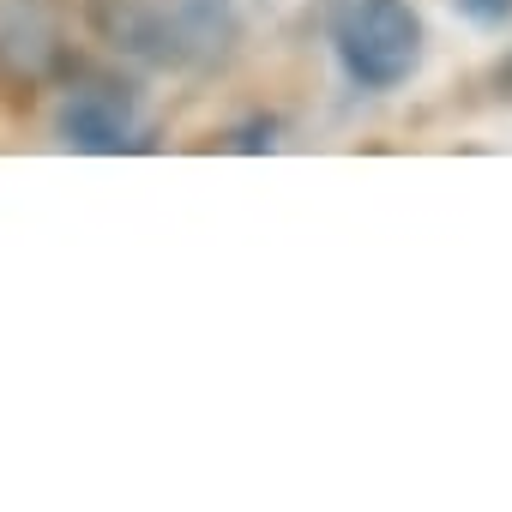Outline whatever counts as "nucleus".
<instances>
[{"label":"nucleus","mask_w":512,"mask_h":512,"mask_svg":"<svg viewBox=\"0 0 512 512\" xmlns=\"http://www.w3.org/2000/svg\"><path fill=\"white\" fill-rule=\"evenodd\" d=\"M115 31L157 67H211L235 49L241 19L229 0H133Z\"/></svg>","instance_id":"2"},{"label":"nucleus","mask_w":512,"mask_h":512,"mask_svg":"<svg viewBox=\"0 0 512 512\" xmlns=\"http://www.w3.org/2000/svg\"><path fill=\"white\" fill-rule=\"evenodd\" d=\"M332 49L350 85L392 91L422 67V19L410 0H338Z\"/></svg>","instance_id":"1"},{"label":"nucleus","mask_w":512,"mask_h":512,"mask_svg":"<svg viewBox=\"0 0 512 512\" xmlns=\"http://www.w3.org/2000/svg\"><path fill=\"white\" fill-rule=\"evenodd\" d=\"M55 127H61V145H73V151H97V157H115V151H133V145H139V109H133V91L115 85V79H85V85L61 103Z\"/></svg>","instance_id":"3"},{"label":"nucleus","mask_w":512,"mask_h":512,"mask_svg":"<svg viewBox=\"0 0 512 512\" xmlns=\"http://www.w3.org/2000/svg\"><path fill=\"white\" fill-rule=\"evenodd\" d=\"M458 13H464L470 25H482V31H500V25L512 19V0H458Z\"/></svg>","instance_id":"4"}]
</instances>
